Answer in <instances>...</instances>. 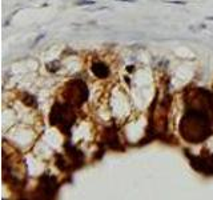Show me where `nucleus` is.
<instances>
[{
    "label": "nucleus",
    "instance_id": "obj_1",
    "mask_svg": "<svg viewBox=\"0 0 213 200\" xmlns=\"http://www.w3.org/2000/svg\"><path fill=\"white\" fill-rule=\"evenodd\" d=\"M49 119H51L52 125L61 127V130H66V131L69 130V127L73 124V121H75L68 104H60V103L55 104V106L52 107Z\"/></svg>",
    "mask_w": 213,
    "mask_h": 200
},
{
    "label": "nucleus",
    "instance_id": "obj_2",
    "mask_svg": "<svg viewBox=\"0 0 213 200\" xmlns=\"http://www.w3.org/2000/svg\"><path fill=\"white\" fill-rule=\"evenodd\" d=\"M191 166L196 171H200L205 175H213V156L208 157H191Z\"/></svg>",
    "mask_w": 213,
    "mask_h": 200
},
{
    "label": "nucleus",
    "instance_id": "obj_3",
    "mask_svg": "<svg viewBox=\"0 0 213 200\" xmlns=\"http://www.w3.org/2000/svg\"><path fill=\"white\" fill-rule=\"evenodd\" d=\"M91 70H92L93 75H96L97 77H100V79H105V77L109 75V68L100 61H93Z\"/></svg>",
    "mask_w": 213,
    "mask_h": 200
},
{
    "label": "nucleus",
    "instance_id": "obj_4",
    "mask_svg": "<svg viewBox=\"0 0 213 200\" xmlns=\"http://www.w3.org/2000/svg\"><path fill=\"white\" fill-rule=\"evenodd\" d=\"M96 1H93V0H83V1H79L77 5H92L95 4Z\"/></svg>",
    "mask_w": 213,
    "mask_h": 200
},
{
    "label": "nucleus",
    "instance_id": "obj_5",
    "mask_svg": "<svg viewBox=\"0 0 213 200\" xmlns=\"http://www.w3.org/2000/svg\"><path fill=\"white\" fill-rule=\"evenodd\" d=\"M169 4H186L185 1H169Z\"/></svg>",
    "mask_w": 213,
    "mask_h": 200
},
{
    "label": "nucleus",
    "instance_id": "obj_6",
    "mask_svg": "<svg viewBox=\"0 0 213 200\" xmlns=\"http://www.w3.org/2000/svg\"><path fill=\"white\" fill-rule=\"evenodd\" d=\"M117 1H128V3H135V0H117Z\"/></svg>",
    "mask_w": 213,
    "mask_h": 200
},
{
    "label": "nucleus",
    "instance_id": "obj_7",
    "mask_svg": "<svg viewBox=\"0 0 213 200\" xmlns=\"http://www.w3.org/2000/svg\"><path fill=\"white\" fill-rule=\"evenodd\" d=\"M208 20H213V16H208Z\"/></svg>",
    "mask_w": 213,
    "mask_h": 200
}]
</instances>
